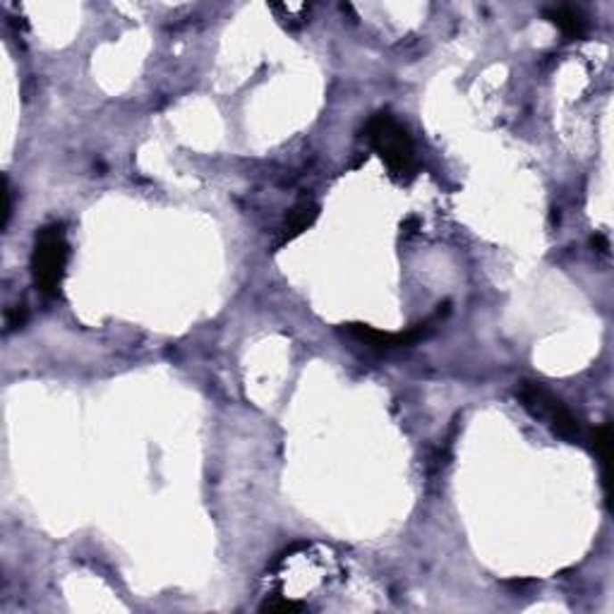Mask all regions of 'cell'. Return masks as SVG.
Masks as SVG:
<instances>
[{
	"mask_svg": "<svg viewBox=\"0 0 614 614\" xmlns=\"http://www.w3.org/2000/svg\"><path fill=\"white\" fill-rule=\"evenodd\" d=\"M365 137L382 162L396 178H411L415 173L413 139L392 113H375L365 128Z\"/></svg>",
	"mask_w": 614,
	"mask_h": 614,
	"instance_id": "6da1fadb",
	"label": "cell"
},
{
	"mask_svg": "<svg viewBox=\"0 0 614 614\" xmlns=\"http://www.w3.org/2000/svg\"><path fill=\"white\" fill-rule=\"evenodd\" d=\"M70 245L62 226L54 223L37 233L34 253H31V277L44 295H58L68 267Z\"/></svg>",
	"mask_w": 614,
	"mask_h": 614,
	"instance_id": "7a4b0ae2",
	"label": "cell"
},
{
	"mask_svg": "<svg viewBox=\"0 0 614 614\" xmlns=\"http://www.w3.org/2000/svg\"><path fill=\"white\" fill-rule=\"evenodd\" d=\"M519 399H521L523 408L540 418V420L550 422L554 435L576 442L581 439V422L557 396L547 392L545 386H540L537 382H521L519 389Z\"/></svg>",
	"mask_w": 614,
	"mask_h": 614,
	"instance_id": "3957f363",
	"label": "cell"
},
{
	"mask_svg": "<svg viewBox=\"0 0 614 614\" xmlns=\"http://www.w3.org/2000/svg\"><path fill=\"white\" fill-rule=\"evenodd\" d=\"M430 329V324H418L413 329L401 331V334H392V331H379L372 329L368 324H348V334H353L355 338H361L372 348H399V345L415 344L418 338H422Z\"/></svg>",
	"mask_w": 614,
	"mask_h": 614,
	"instance_id": "277c9868",
	"label": "cell"
},
{
	"mask_svg": "<svg viewBox=\"0 0 614 614\" xmlns=\"http://www.w3.org/2000/svg\"><path fill=\"white\" fill-rule=\"evenodd\" d=\"M317 214H319V207H317L312 200H300L295 207L288 212L284 221V228H281V245L288 243V240L298 238L303 230H307L312 223H315Z\"/></svg>",
	"mask_w": 614,
	"mask_h": 614,
	"instance_id": "5b68a950",
	"label": "cell"
},
{
	"mask_svg": "<svg viewBox=\"0 0 614 614\" xmlns=\"http://www.w3.org/2000/svg\"><path fill=\"white\" fill-rule=\"evenodd\" d=\"M547 17H550V22L560 27L561 34H564L567 38H584L585 31H588L585 17L574 8L547 10Z\"/></svg>",
	"mask_w": 614,
	"mask_h": 614,
	"instance_id": "8992f818",
	"label": "cell"
},
{
	"mask_svg": "<svg viewBox=\"0 0 614 614\" xmlns=\"http://www.w3.org/2000/svg\"><path fill=\"white\" fill-rule=\"evenodd\" d=\"M593 449L602 459V463L610 460V425H600L598 430L593 432Z\"/></svg>",
	"mask_w": 614,
	"mask_h": 614,
	"instance_id": "52a82bcc",
	"label": "cell"
},
{
	"mask_svg": "<svg viewBox=\"0 0 614 614\" xmlns=\"http://www.w3.org/2000/svg\"><path fill=\"white\" fill-rule=\"evenodd\" d=\"M300 602H293V600H267L264 605H261V612H298L300 610Z\"/></svg>",
	"mask_w": 614,
	"mask_h": 614,
	"instance_id": "ba28073f",
	"label": "cell"
},
{
	"mask_svg": "<svg viewBox=\"0 0 614 614\" xmlns=\"http://www.w3.org/2000/svg\"><path fill=\"white\" fill-rule=\"evenodd\" d=\"M10 221V187H8V180L3 183V228L8 226Z\"/></svg>",
	"mask_w": 614,
	"mask_h": 614,
	"instance_id": "9c48e42d",
	"label": "cell"
}]
</instances>
